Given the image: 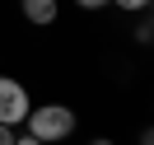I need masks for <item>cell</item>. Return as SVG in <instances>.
Listing matches in <instances>:
<instances>
[{"instance_id": "6da1fadb", "label": "cell", "mask_w": 154, "mask_h": 145, "mask_svg": "<svg viewBox=\"0 0 154 145\" xmlns=\"http://www.w3.org/2000/svg\"><path fill=\"white\" fill-rule=\"evenodd\" d=\"M23 126H28V136H38L42 145H61V140L75 136V112H70L66 103H42V108H28Z\"/></svg>"}, {"instance_id": "7a4b0ae2", "label": "cell", "mask_w": 154, "mask_h": 145, "mask_svg": "<svg viewBox=\"0 0 154 145\" xmlns=\"http://www.w3.org/2000/svg\"><path fill=\"white\" fill-rule=\"evenodd\" d=\"M28 108H33L28 89H23L14 75H0V126H23Z\"/></svg>"}, {"instance_id": "3957f363", "label": "cell", "mask_w": 154, "mask_h": 145, "mask_svg": "<svg viewBox=\"0 0 154 145\" xmlns=\"http://www.w3.org/2000/svg\"><path fill=\"white\" fill-rule=\"evenodd\" d=\"M19 10H23V19H28V24L51 28V24H56V14H61V5H56V0H19Z\"/></svg>"}, {"instance_id": "277c9868", "label": "cell", "mask_w": 154, "mask_h": 145, "mask_svg": "<svg viewBox=\"0 0 154 145\" xmlns=\"http://www.w3.org/2000/svg\"><path fill=\"white\" fill-rule=\"evenodd\" d=\"M149 38H154V24H149V10H145V14H140V24H135V42L145 47Z\"/></svg>"}, {"instance_id": "5b68a950", "label": "cell", "mask_w": 154, "mask_h": 145, "mask_svg": "<svg viewBox=\"0 0 154 145\" xmlns=\"http://www.w3.org/2000/svg\"><path fill=\"white\" fill-rule=\"evenodd\" d=\"M117 10H126V14H145L149 10V0H112Z\"/></svg>"}, {"instance_id": "8992f818", "label": "cell", "mask_w": 154, "mask_h": 145, "mask_svg": "<svg viewBox=\"0 0 154 145\" xmlns=\"http://www.w3.org/2000/svg\"><path fill=\"white\" fill-rule=\"evenodd\" d=\"M75 5H79V10H84V14H94V10H107L112 0H75Z\"/></svg>"}, {"instance_id": "52a82bcc", "label": "cell", "mask_w": 154, "mask_h": 145, "mask_svg": "<svg viewBox=\"0 0 154 145\" xmlns=\"http://www.w3.org/2000/svg\"><path fill=\"white\" fill-rule=\"evenodd\" d=\"M0 145H14V126H0Z\"/></svg>"}, {"instance_id": "ba28073f", "label": "cell", "mask_w": 154, "mask_h": 145, "mask_svg": "<svg viewBox=\"0 0 154 145\" xmlns=\"http://www.w3.org/2000/svg\"><path fill=\"white\" fill-rule=\"evenodd\" d=\"M14 145H42V140H38V136H28V131H23V136H14Z\"/></svg>"}, {"instance_id": "9c48e42d", "label": "cell", "mask_w": 154, "mask_h": 145, "mask_svg": "<svg viewBox=\"0 0 154 145\" xmlns=\"http://www.w3.org/2000/svg\"><path fill=\"white\" fill-rule=\"evenodd\" d=\"M89 145H117V140H107V136H94V140H89Z\"/></svg>"}]
</instances>
